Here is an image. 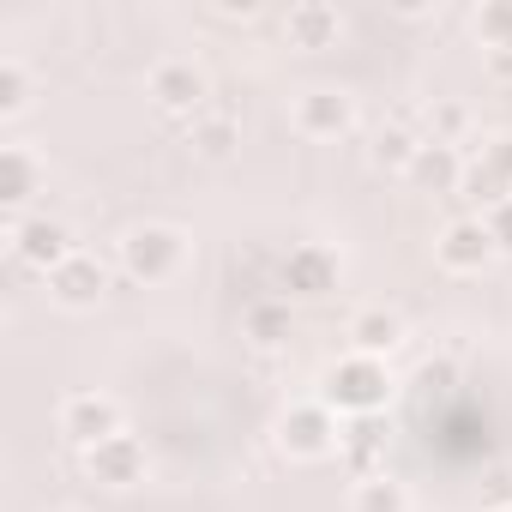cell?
Segmentation results:
<instances>
[{
	"instance_id": "cell-15",
	"label": "cell",
	"mask_w": 512,
	"mask_h": 512,
	"mask_svg": "<svg viewBox=\"0 0 512 512\" xmlns=\"http://www.w3.org/2000/svg\"><path fill=\"white\" fill-rule=\"evenodd\" d=\"M187 145L205 157V163H223V157H235V145H241V121L229 115V109H205V115H193L187 121Z\"/></svg>"
},
{
	"instance_id": "cell-32",
	"label": "cell",
	"mask_w": 512,
	"mask_h": 512,
	"mask_svg": "<svg viewBox=\"0 0 512 512\" xmlns=\"http://www.w3.org/2000/svg\"><path fill=\"white\" fill-rule=\"evenodd\" d=\"M500 512H512V506H500Z\"/></svg>"
},
{
	"instance_id": "cell-4",
	"label": "cell",
	"mask_w": 512,
	"mask_h": 512,
	"mask_svg": "<svg viewBox=\"0 0 512 512\" xmlns=\"http://www.w3.org/2000/svg\"><path fill=\"white\" fill-rule=\"evenodd\" d=\"M338 440H344V422H338L320 398H302V404H290V410L278 416V446H284V458H296V464L332 458Z\"/></svg>"
},
{
	"instance_id": "cell-25",
	"label": "cell",
	"mask_w": 512,
	"mask_h": 512,
	"mask_svg": "<svg viewBox=\"0 0 512 512\" xmlns=\"http://www.w3.org/2000/svg\"><path fill=\"white\" fill-rule=\"evenodd\" d=\"M482 163H488V169H494V175H500V181L512 187V133L488 139V145H482Z\"/></svg>"
},
{
	"instance_id": "cell-26",
	"label": "cell",
	"mask_w": 512,
	"mask_h": 512,
	"mask_svg": "<svg viewBox=\"0 0 512 512\" xmlns=\"http://www.w3.org/2000/svg\"><path fill=\"white\" fill-rule=\"evenodd\" d=\"M482 223H488L494 247H500V253H512V199H500L494 211H482Z\"/></svg>"
},
{
	"instance_id": "cell-23",
	"label": "cell",
	"mask_w": 512,
	"mask_h": 512,
	"mask_svg": "<svg viewBox=\"0 0 512 512\" xmlns=\"http://www.w3.org/2000/svg\"><path fill=\"white\" fill-rule=\"evenodd\" d=\"M458 199H470V205H482V211H494L500 199H512V187H506V181H500V175H494V169H488L482 157H476V163L464 169V187H458Z\"/></svg>"
},
{
	"instance_id": "cell-1",
	"label": "cell",
	"mask_w": 512,
	"mask_h": 512,
	"mask_svg": "<svg viewBox=\"0 0 512 512\" xmlns=\"http://www.w3.org/2000/svg\"><path fill=\"white\" fill-rule=\"evenodd\" d=\"M320 404L338 416V422H356V416H386V404H392V374H386V362H374V356H338L332 368H326V380H320Z\"/></svg>"
},
{
	"instance_id": "cell-8",
	"label": "cell",
	"mask_w": 512,
	"mask_h": 512,
	"mask_svg": "<svg viewBox=\"0 0 512 512\" xmlns=\"http://www.w3.org/2000/svg\"><path fill=\"white\" fill-rule=\"evenodd\" d=\"M290 121H296L302 139H344L356 127V97L350 91H332V85H314V91L296 97Z\"/></svg>"
},
{
	"instance_id": "cell-16",
	"label": "cell",
	"mask_w": 512,
	"mask_h": 512,
	"mask_svg": "<svg viewBox=\"0 0 512 512\" xmlns=\"http://www.w3.org/2000/svg\"><path fill=\"white\" fill-rule=\"evenodd\" d=\"M464 157L452 151V145H440V139H428L422 151H416V163H410V181L422 187V193H458L464 187Z\"/></svg>"
},
{
	"instance_id": "cell-21",
	"label": "cell",
	"mask_w": 512,
	"mask_h": 512,
	"mask_svg": "<svg viewBox=\"0 0 512 512\" xmlns=\"http://www.w3.org/2000/svg\"><path fill=\"white\" fill-rule=\"evenodd\" d=\"M31 67L19 55H0V121H19L31 109Z\"/></svg>"
},
{
	"instance_id": "cell-14",
	"label": "cell",
	"mask_w": 512,
	"mask_h": 512,
	"mask_svg": "<svg viewBox=\"0 0 512 512\" xmlns=\"http://www.w3.org/2000/svg\"><path fill=\"white\" fill-rule=\"evenodd\" d=\"M338 458L350 464V476H380L386 470V422L380 416H356L344 422V440H338Z\"/></svg>"
},
{
	"instance_id": "cell-31",
	"label": "cell",
	"mask_w": 512,
	"mask_h": 512,
	"mask_svg": "<svg viewBox=\"0 0 512 512\" xmlns=\"http://www.w3.org/2000/svg\"><path fill=\"white\" fill-rule=\"evenodd\" d=\"M55 512H85V506H55Z\"/></svg>"
},
{
	"instance_id": "cell-20",
	"label": "cell",
	"mask_w": 512,
	"mask_h": 512,
	"mask_svg": "<svg viewBox=\"0 0 512 512\" xmlns=\"http://www.w3.org/2000/svg\"><path fill=\"white\" fill-rule=\"evenodd\" d=\"M290 332H296V320H290V302H253V308H247V338L260 344V350H278V344H290Z\"/></svg>"
},
{
	"instance_id": "cell-29",
	"label": "cell",
	"mask_w": 512,
	"mask_h": 512,
	"mask_svg": "<svg viewBox=\"0 0 512 512\" xmlns=\"http://www.w3.org/2000/svg\"><path fill=\"white\" fill-rule=\"evenodd\" d=\"M488 73H494L500 85H512V49H488Z\"/></svg>"
},
{
	"instance_id": "cell-28",
	"label": "cell",
	"mask_w": 512,
	"mask_h": 512,
	"mask_svg": "<svg viewBox=\"0 0 512 512\" xmlns=\"http://www.w3.org/2000/svg\"><path fill=\"white\" fill-rule=\"evenodd\" d=\"M422 386H452L458 380V368H452V356H434V362H422V374H416Z\"/></svg>"
},
{
	"instance_id": "cell-19",
	"label": "cell",
	"mask_w": 512,
	"mask_h": 512,
	"mask_svg": "<svg viewBox=\"0 0 512 512\" xmlns=\"http://www.w3.org/2000/svg\"><path fill=\"white\" fill-rule=\"evenodd\" d=\"M350 512H410V494L392 470H380V476H362L350 488Z\"/></svg>"
},
{
	"instance_id": "cell-3",
	"label": "cell",
	"mask_w": 512,
	"mask_h": 512,
	"mask_svg": "<svg viewBox=\"0 0 512 512\" xmlns=\"http://www.w3.org/2000/svg\"><path fill=\"white\" fill-rule=\"evenodd\" d=\"M0 229H7V260L31 266L37 278H49L55 266H67L73 253H79L73 229L61 217H49V211H37V217H0Z\"/></svg>"
},
{
	"instance_id": "cell-22",
	"label": "cell",
	"mask_w": 512,
	"mask_h": 512,
	"mask_svg": "<svg viewBox=\"0 0 512 512\" xmlns=\"http://www.w3.org/2000/svg\"><path fill=\"white\" fill-rule=\"evenodd\" d=\"M470 25H476L482 49H512V0H482Z\"/></svg>"
},
{
	"instance_id": "cell-9",
	"label": "cell",
	"mask_w": 512,
	"mask_h": 512,
	"mask_svg": "<svg viewBox=\"0 0 512 512\" xmlns=\"http://www.w3.org/2000/svg\"><path fill=\"white\" fill-rule=\"evenodd\" d=\"M494 253H500V247H494V235H488L482 217H452V223L440 229V241H434V260H440L446 272H458V278L482 272Z\"/></svg>"
},
{
	"instance_id": "cell-18",
	"label": "cell",
	"mask_w": 512,
	"mask_h": 512,
	"mask_svg": "<svg viewBox=\"0 0 512 512\" xmlns=\"http://www.w3.org/2000/svg\"><path fill=\"white\" fill-rule=\"evenodd\" d=\"M428 139H416L410 133V121H392V127H380L374 133V145H368V157H374V169H386V175H410V163H416V151H422Z\"/></svg>"
},
{
	"instance_id": "cell-11",
	"label": "cell",
	"mask_w": 512,
	"mask_h": 512,
	"mask_svg": "<svg viewBox=\"0 0 512 512\" xmlns=\"http://www.w3.org/2000/svg\"><path fill=\"white\" fill-rule=\"evenodd\" d=\"M43 193V163L31 145H0V217H25V205Z\"/></svg>"
},
{
	"instance_id": "cell-30",
	"label": "cell",
	"mask_w": 512,
	"mask_h": 512,
	"mask_svg": "<svg viewBox=\"0 0 512 512\" xmlns=\"http://www.w3.org/2000/svg\"><path fill=\"white\" fill-rule=\"evenodd\" d=\"M217 19H241L247 25V19H260V7H253V0H241V7H235V0H229V7H217Z\"/></svg>"
},
{
	"instance_id": "cell-13",
	"label": "cell",
	"mask_w": 512,
	"mask_h": 512,
	"mask_svg": "<svg viewBox=\"0 0 512 512\" xmlns=\"http://www.w3.org/2000/svg\"><path fill=\"white\" fill-rule=\"evenodd\" d=\"M338 37H344V19H338V7H326V0H296L284 13V43L290 49H332Z\"/></svg>"
},
{
	"instance_id": "cell-27",
	"label": "cell",
	"mask_w": 512,
	"mask_h": 512,
	"mask_svg": "<svg viewBox=\"0 0 512 512\" xmlns=\"http://www.w3.org/2000/svg\"><path fill=\"white\" fill-rule=\"evenodd\" d=\"M482 500H488V512H500V506H512V464H500V470H488V488H482Z\"/></svg>"
},
{
	"instance_id": "cell-6",
	"label": "cell",
	"mask_w": 512,
	"mask_h": 512,
	"mask_svg": "<svg viewBox=\"0 0 512 512\" xmlns=\"http://www.w3.org/2000/svg\"><path fill=\"white\" fill-rule=\"evenodd\" d=\"M151 103L163 115H205L211 109V79L193 67V61H157L151 67Z\"/></svg>"
},
{
	"instance_id": "cell-5",
	"label": "cell",
	"mask_w": 512,
	"mask_h": 512,
	"mask_svg": "<svg viewBox=\"0 0 512 512\" xmlns=\"http://www.w3.org/2000/svg\"><path fill=\"white\" fill-rule=\"evenodd\" d=\"M338 278H344V260H338L332 247H320V241L290 247V253H284V272H278V284H284L296 302H326V296L338 290Z\"/></svg>"
},
{
	"instance_id": "cell-2",
	"label": "cell",
	"mask_w": 512,
	"mask_h": 512,
	"mask_svg": "<svg viewBox=\"0 0 512 512\" xmlns=\"http://www.w3.org/2000/svg\"><path fill=\"white\" fill-rule=\"evenodd\" d=\"M187 266V235L175 223H133L121 235V272L133 284H169Z\"/></svg>"
},
{
	"instance_id": "cell-10",
	"label": "cell",
	"mask_w": 512,
	"mask_h": 512,
	"mask_svg": "<svg viewBox=\"0 0 512 512\" xmlns=\"http://www.w3.org/2000/svg\"><path fill=\"white\" fill-rule=\"evenodd\" d=\"M43 284H49V296H55L61 308H73V314H85V308H97V302L109 296V272H103L97 253H85V247L73 253L67 266H55Z\"/></svg>"
},
{
	"instance_id": "cell-17",
	"label": "cell",
	"mask_w": 512,
	"mask_h": 512,
	"mask_svg": "<svg viewBox=\"0 0 512 512\" xmlns=\"http://www.w3.org/2000/svg\"><path fill=\"white\" fill-rule=\"evenodd\" d=\"M398 344H404V320H398V314H386V308H362V314L350 320V350H356V356L386 362Z\"/></svg>"
},
{
	"instance_id": "cell-24",
	"label": "cell",
	"mask_w": 512,
	"mask_h": 512,
	"mask_svg": "<svg viewBox=\"0 0 512 512\" xmlns=\"http://www.w3.org/2000/svg\"><path fill=\"white\" fill-rule=\"evenodd\" d=\"M464 127H470V115H464L458 103H440V109H434V139H440V145H452Z\"/></svg>"
},
{
	"instance_id": "cell-7",
	"label": "cell",
	"mask_w": 512,
	"mask_h": 512,
	"mask_svg": "<svg viewBox=\"0 0 512 512\" xmlns=\"http://www.w3.org/2000/svg\"><path fill=\"white\" fill-rule=\"evenodd\" d=\"M61 434H67L79 452H91V446L127 434V428H121V404H115L109 392H73V398L61 404Z\"/></svg>"
},
{
	"instance_id": "cell-12",
	"label": "cell",
	"mask_w": 512,
	"mask_h": 512,
	"mask_svg": "<svg viewBox=\"0 0 512 512\" xmlns=\"http://www.w3.org/2000/svg\"><path fill=\"white\" fill-rule=\"evenodd\" d=\"M145 440H133V434H115V440H103V446H91L85 452V470H91V482H103V488H133V482H145Z\"/></svg>"
}]
</instances>
